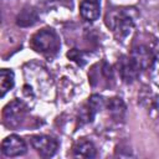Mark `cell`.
<instances>
[{"label": "cell", "mask_w": 159, "mask_h": 159, "mask_svg": "<svg viewBox=\"0 0 159 159\" xmlns=\"http://www.w3.org/2000/svg\"><path fill=\"white\" fill-rule=\"evenodd\" d=\"M106 24L119 40L127 37L134 26L133 19L122 9L108 11L106 16Z\"/></svg>", "instance_id": "obj_1"}, {"label": "cell", "mask_w": 159, "mask_h": 159, "mask_svg": "<svg viewBox=\"0 0 159 159\" xmlns=\"http://www.w3.org/2000/svg\"><path fill=\"white\" fill-rule=\"evenodd\" d=\"M31 46L35 51L42 55H55L60 47V41L56 32L51 29H42L37 31L31 39Z\"/></svg>", "instance_id": "obj_2"}, {"label": "cell", "mask_w": 159, "mask_h": 159, "mask_svg": "<svg viewBox=\"0 0 159 159\" xmlns=\"http://www.w3.org/2000/svg\"><path fill=\"white\" fill-rule=\"evenodd\" d=\"M30 143L32 148L42 157V158H50L55 155L58 148V143L55 138L45 134H39V135H32L30 139Z\"/></svg>", "instance_id": "obj_3"}, {"label": "cell", "mask_w": 159, "mask_h": 159, "mask_svg": "<svg viewBox=\"0 0 159 159\" xmlns=\"http://www.w3.org/2000/svg\"><path fill=\"white\" fill-rule=\"evenodd\" d=\"M25 112H26V106L20 99L11 101L10 103H7L5 106V108L2 111V117H4L5 124L9 127L19 125L21 119L25 116Z\"/></svg>", "instance_id": "obj_4"}, {"label": "cell", "mask_w": 159, "mask_h": 159, "mask_svg": "<svg viewBox=\"0 0 159 159\" xmlns=\"http://www.w3.org/2000/svg\"><path fill=\"white\" fill-rule=\"evenodd\" d=\"M26 150H27V147L25 140L16 134H11L6 137L1 143V153L5 157H10V158L20 157V155H24Z\"/></svg>", "instance_id": "obj_5"}, {"label": "cell", "mask_w": 159, "mask_h": 159, "mask_svg": "<svg viewBox=\"0 0 159 159\" xmlns=\"http://www.w3.org/2000/svg\"><path fill=\"white\" fill-rule=\"evenodd\" d=\"M129 57H130L132 62L134 63V66L137 67V70L139 72L143 71V70L150 68L152 63L154 62L153 53L145 46H138V47L133 48V51H132Z\"/></svg>", "instance_id": "obj_6"}, {"label": "cell", "mask_w": 159, "mask_h": 159, "mask_svg": "<svg viewBox=\"0 0 159 159\" xmlns=\"http://www.w3.org/2000/svg\"><path fill=\"white\" fill-rule=\"evenodd\" d=\"M80 14L86 21H96L101 14V0H82Z\"/></svg>", "instance_id": "obj_7"}, {"label": "cell", "mask_w": 159, "mask_h": 159, "mask_svg": "<svg viewBox=\"0 0 159 159\" xmlns=\"http://www.w3.org/2000/svg\"><path fill=\"white\" fill-rule=\"evenodd\" d=\"M73 157L76 158H84L91 159L96 157V147L92 142L81 139L73 145Z\"/></svg>", "instance_id": "obj_8"}, {"label": "cell", "mask_w": 159, "mask_h": 159, "mask_svg": "<svg viewBox=\"0 0 159 159\" xmlns=\"http://www.w3.org/2000/svg\"><path fill=\"white\" fill-rule=\"evenodd\" d=\"M119 68H120V75H122V77H123L124 81H127V82H132V81L137 77V75L139 73V71L137 70V67H135L134 63L132 62L130 57H123Z\"/></svg>", "instance_id": "obj_9"}, {"label": "cell", "mask_w": 159, "mask_h": 159, "mask_svg": "<svg viewBox=\"0 0 159 159\" xmlns=\"http://www.w3.org/2000/svg\"><path fill=\"white\" fill-rule=\"evenodd\" d=\"M14 72L7 68H2L0 71V94L4 97L6 92H9L14 87Z\"/></svg>", "instance_id": "obj_10"}, {"label": "cell", "mask_w": 159, "mask_h": 159, "mask_svg": "<svg viewBox=\"0 0 159 159\" xmlns=\"http://www.w3.org/2000/svg\"><path fill=\"white\" fill-rule=\"evenodd\" d=\"M36 19L37 15L34 9H24L16 19V24L19 26H30L36 21Z\"/></svg>", "instance_id": "obj_11"}, {"label": "cell", "mask_w": 159, "mask_h": 159, "mask_svg": "<svg viewBox=\"0 0 159 159\" xmlns=\"http://www.w3.org/2000/svg\"><path fill=\"white\" fill-rule=\"evenodd\" d=\"M108 111L112 114V117H114L116 119L122 118L124 112H125V107H124L123 101L120 98H112L108 103Z\"/></svg>", "instance_id": "obj_12"}, {"label": "cell", "mask_w": 159, "mask_h": 159, "mask_svg": "<svg viewBox=\"0 0 159 159\" xmlns=\"http://www.w3.org/2000/svg\"><path fill=\"white\" fill-rule=\"evenodd\" d=\"M150 76L153 82L159 87V57L154 58V62L150 66Z\"/></svg>", "instance_id": "obj_13"}]
</instances>
